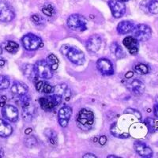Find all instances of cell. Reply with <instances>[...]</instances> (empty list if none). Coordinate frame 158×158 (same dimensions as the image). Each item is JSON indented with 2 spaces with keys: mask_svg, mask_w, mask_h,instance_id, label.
<instances>
[{
  "mask_svg": "<svg viewBox=\"0 0 158 158\" xmlns=\"http://www.w3.org/2000/svg\"><path fill=\"white\" fill-rule=\"evenodd\" d=\"M108 6L111 10L112 15L115 18H119L123 16L126 12V6L121 0H109Z\"/></svg>",
  "mask_w": 158,
  "mask_h": 158,
  "instance_id": "9",
  "label": "cell"
},
{
  "mask_svg": "<svg viewBox=\"0 0 158 158\" xmlns=\"http://www.w3.org/2000/svg\"><path fill=\"white\" fill-rule=\"evenodd\" d=\"M98 70L104 75H111L114 73L113 65L108 59H100L97 62Z\"/></svg>",
  "mask_w": 158,
  "mask_h": 158,
  "instance_id": "10",
  "label": "cell"
},
{
  "mask_svg": "<svg viewBox=\"0 0 158 158\" xmlns=\"http://www.w3.org/2000/svg\"><path fill=\"white\" fill-rule=\"evenodd\" d=\"M156 104H158V97H156Z\"/></svg>",
  "mask_w": 158,
  "mask_h": 158,
  "instance_id": "45",
  "label": "cell"
},
{
  "mask_svg": "<svg viewBox=\"0 0 158 158\" xmlns=\"http://www.w3.org/2000/svg\"><path fill=\"white\" fill-rule=\"evenodd\" d=\"M145 123H146L149 132H154L156 131V123H155V121L153 118H147L145 120Z\"/></svg>",
  "mask_w": 158,
  "mask_h": 158,
  "instance_id": "34",
  "label": "cell"
},
{
  "mask_svg": "<svg viewBox=\"0 0 158 158\" xmlns=\"http://www.w3.org/2000/svg\"><path fill=\"white\" fill-rule=\"evenodd\" d=\"M37 144V140L34 136L30 135V136H28L27 138H25V145L27 146L28 148H33L36 146Z\"/></svg>",
  "mask_w": 158,
  "mask_h": 158,
  "instance_id": "32",
  "label": "cell"
},
{
  "mask_svg": "<svg viewBox=\"0 0 158 158\" xmlns=\"http://www.w3.org/2000/svg\"><path fill=\"white\" fill-rule=\"evenodd\" d=\"M72 114V109L69 106H64L59 110L58 114V119H59V125L63 127H66L70 120Z\"/></svg>",
  "mask_w": 158,
  "mask_h": 158,
  "instance_id": "12",
  "label": "cell"
},
{
  "mask_svg": "<svg viewBox=\"0 0 158 158\" xmlns=\"http://www.w3.org/2000/svg\"><path fill=\"white\" fill-rule=\"evenodd\" d=\"M22 45L25 49L28 51H34L39 48L41 45H43L42 40L39 36L32 33L26 34L22 39Z\"/></svg>",
  "mask_w": 158,
  "mask_h": 158,
  "instance_id": "5",
  "label": "cell"
},
{
  "mask_svg": "<svg viewBox=\"0 0 158 158\" xmlns=\"http://www.w3.org/2000/svg\"><path fill=\"white\" fill-rule=\"evenodd\" d=\"M36 113V108L33 104H30L22 107V117L25 121L30 122L34 118Z\"/></svg>",
  "mask_w": 158,
  "mask_h": 158,
  "instance_id": "16",
  "label": "cell"
},
{
  "mask_svg": "<svg viewBox=\"0 0 158 158\" xmlns=\"http://www.w3.org/2000/svg\"><path fill=\"white\" fill-rule=\"evenodd\" d=\"M108 158H111V157H118V156H114V155H110V156H108Z\"/></svg>",
  "mask_w": 158,
  "mask_h": 158,
  "instance_id": "43",
  "label": "cell"
},
{
  "mask_svg": "<svg viewBox=\"0 0 158 158\" xmlns=\"http://www.w3.org/2000/svg\"><path fill=\"white\" fill-rule=\"evenodd\" d=\"M135 28V25L129 21H123L119 22L117 26V31L119 34H127L132 32Z\"/></svg>",
  "mask_w": 158,
  "mask_h": 158,
  "instance_id": "21",
  "label": "cell"
},
{
  "mask_svg": "<svg viewBox=\"0 0 158 158\" xmlns=\"http://www.w3.org/2000/svg\"><path fill=\"white\" fill-rule=\"evenodd\" d=\"M29 88L25 84L20 81H15L11 86V92L16 97L27 94Z\"/></svg>",
  "mask_w": 158,
  "mask_h": 158,
  "instance_id": "19",
  "label": "cell"
},
{
  "mask_svg": "<svg viewBox=\"0 0 158 158\" xmlns=\"http://www.w3.org/2000/svg\"><path fill=\"white\" fill-rule=\"evenodd\" d=\"M31 21H32L35 25H42L44 22V19L40 15H33L31 16Z\"/></svg>",
  "mask_w": 158,
  "mask_h": 158,
  "instance_id": "35",
  "label": "cell"
},
{
  "mask_svg": "<svg viewBox=\"0 0 158 158\" xmlns=\"http://www.w3.org/2000/svg\"><path fill=\"white\" fill-rule=\"evenodd\" d=\"M77 124L84 131L91 129L94 124V115L90 110L83 108L77 115Z\"/></svg>",
  "mask_w": 158,
  "mask_h": 158,
  "instance_id": "2",
  "label": "cell"
},
{
  "mask_svg": "<svg viewBox=\"0 0 158 158\" xmlns=\"http://www.w3.org/2000/svg\"><path fill=\"white\" fill-rule=\"evenodd\" d=\"M102 44V40L99 35H93L89 38L86 42V48L88 51L92 53H96L100 50Z\"/></svg>",
  "mask_w": 158,
  "mask_h": 158,
  "instance_id": "13",
  "label": "cell"
},
{
  "mask_svg": "<svg viewBox=\"0 0 158 158\" xmlns=\"http://www.w3.org/2000/svg\"><path fill=\"white\" fill-rule=\"evenodd\" d=\"M133 76V72H128V74H126L127 78H131Z\"/></svg>",
  "mask_w": 158,
  "mask_h": 158,
  "instance_id": "41",
  "label": "cell"
},
{
  "mask_svg": "<svg viewBox=\"0 0 158 158\" xmlns=\"http://www.w3.org/2000/svg\"><path fill=\"white\" fill-rule=\"evenodd\" d=\"M47 63L52 70H56L59 67V59L54 54H50L47 57Z\"/></svg>",
  "mask_w": 158,
  "mask_h": 158,
  "instance_id": "25",
  "label": "cell"
},
{
  "mask_svg": "<svg viewBox=\"0 0 158 158\" xmlns=\"http://www.w3.org/2000/svg\"><path fill=\"white\" fill-rule=\"evenodd\" d=\"M111 133L117 138H128L129 137V134L127 133H120V131L117 128L116 124L114 123L112 126L111 127Z\"/></svg>",
  "mask_w": 158,
  "mask_h": 158,
  "instance_id": "30",
  "label": "cell"
},
{
  "mask_svg": "<svg viewBox=\"0 0 158 158\" xmlns=\"http://www.w3.org/2000/svg\"><path fill=\"white\" fill-rule=\"evenodd\" d=\"M123 2H127V1H129V0H121Z\"/></svg>",
  "mask_w": 158,
  "mask_h": 158,
  "instance_id": "46",
  "label": "cell"
},
{
  "mask_svg": "<svg viewBox=\"0 0 158 158\" xmlns=\"http://www.w3.org/2000/svg\"><path fill=\"white\" fill-rule=\"evenodd\" d=\"M134 148L136 153L142 157H152L153 151L147 145L142 142H135L134 144Z\"/></svg>",
  "mask_w": 158,
  "mask_h": 158,
  "instance_id": "14",
  "label": "cell"
},
{
  "mask_svg": "<svg viewBox=\"0 0 158 158\" xmlns=\"http://www.w3.org/2000/svg\"><path fill=\"white\" fill-rule=\"evenodd\" d=\"M12 127L7 122L0 118V137L2 138L9 137L12 134Z\"/></svg>",
  "mask_w": 158,
  "mask_h": 158,
  "instance_id": "22",
  "label": "cell"
},
{
  "mask_svg": "<svg viewBox=\"0 0 158 158\" xmlns=\"http://www.w3.org/2000/svg\"><path fill=\"white\" fill-rule=\"evenodd\" d=\"M127 88L134 95L139 96L145 91V85L138 80H133L128 84Z\"/></svg>",
  "mask_w": 158,
  "mask_h": 158,
  "instance_id": "18",
  "label": "cell"
},
{
  "mask_svg": "<svg viewBox=\"0 0 158 158\" xmlns=\"http://www.w3.org/2000/svg\"><path fill=\"white\" fill-rule=\"evenodd\" d=\"M134 36L138 41H147L151 37L152 30L150 27L145 24H139L134 28Z\"/></svg>",
  "mask_w": 158,
  "mask_h": 158,
  "instance_id": "8",
  "label": "cell"
},
{
  "mask_svg": "<svg viewBox=\"0 0 158 158\" xmlns=\"http://www.w3.org/2000/svg\"><path fill=\"white\" fill-rule=\"evenodd\" d=\"M54 94L61 97L62 99H64L65 101H69L71 97V92L68 88V85L65 83L57 85L54 89Z\"/></svg>",
  "mask_w": 158,
  "mask_h": 158,
  "instance_id": "15",
  "label": "cell"
},
{
  "mask_svg": "<svg viewBox=\"0 0 158 158\" xmlns=\"http://www.w3.org/2000/svg\"><path fill=\"white\" fill-rule=\"evenodd\" d=\"M67 25L71 30L83 32L87 29V20L82 15L74 14L71 15L67 19Z\"/></svg>",
  "mask_w": 158,
  "mask_h": 158,
  "instance_id": "3",
  "label": "cell"
},
{
  "mask_svg": "<svg viewBox=\"0 0 158 158\" xmlns=\"http://www.w3.org/2000/svg\"><path fill=\"white\" fill-rule=\"evenodd\" d=\"M35 82V87H36V90L40 93H44V94H50L53 91V88L50 84L47 82V81H44V80H40L37 77L34 80Z\"/></svg>",
  "mask_w": 158,
  "mask_h": 158,
  "instance_id": "20",
  "label": "cell"
},
{
  "mask_svg": "<svg viewBox=\"0 0 158 158\" xmlns=\"http://www.w3.org/2000/svg\"><path fill=\"white\" fill-rule=\"evenodd\" d=\"M60 52L63 53L64 56L67 57V59L70 60L71 63H74L76 65H83L85 62V58L82 51L78 49L76 47L70 46V45L64 44L61 47Z\"/></svg>",
  "mask_w": 158,
  "mask_h": 158,
  "instance_id": "1",
  "label": "cell"
},
{
  "mask_svg": "<svg viewBox=\"0 0 158 158\" xmlns=\"http://www.w3.org/2000/svg\"><path fill=\"white\" fill-rule=\"evenodd\" d=\"M4 156V151L2 150V148H0V157H2Z\"/></svg>",
  "mask_w": 158,
  "mask_h": 158,
  "instance_id": "42",
  "label": "cell"
},
{
  "mask_svg": "<svg viewBox=\"0 0 158 158\" xmlns=\"http://www.w3.org/2000/svg\"><path fill=\"white\" fill-rule=\"evenodd\" d=\"M2 48L0 47V55L2 54Z\"/></svg>",
  "mask_w": 158,
  "mask_h": 158,
  "instance_id": "44",
  "label": "cell"
},
{
  "mask_svg": "<svg viewBox=\"0 0 158 158\" xmlns=\"http://www.w3.org/2000/svg\"><path fill=\"white\" fill-rule=\"evenodd\" d=\"M2 115L10 122H16L18 118V111L16 107L11 104H5L2 109Z\"/></svg>",
  "mask_w": 158,
  "mask_h": 158,
  "instance_id": "11",
  "label": "cell"
},
{
  "mask_svg": "<svg viewBox=\"0 0 158 158\" xmlns=\"http://www.w3.org/2000/svg\"><path fill=\"white\" fill-rule=\"evenodd\" d=\"M22 72H23L24 75L29 79L34 81L36 79V74L35 72L34 67L31 64H25L22 67Z\"/></svg>",
  "mask_w": 158,
  "mask_h": 158,
  "instance_id": "23",
  "label": "cell"
},
{
  "mask_svg": "<svg viewBox=\"0 0 158 158\" xmlns=\"http://www.w3.org/2000/svg\"><path fill=\"white\" fill-rule=\"evenodd\" d=\"M148 10L153 15L158 14V0H149L148 2Z\"/></svg>",
  "mask_w": 158,
  "mask_h": 158,
  "instance_id": "29",
  "label": "cell"
},
{
  "mask_svg": "<svg viewBox=\"0 0 158 158\" xmlns=\"http://www.w3.org/2000/svg\"><path fill=\"white\" fill-rule=\"evenodd\" d=\"M83 157H84V158H87V157L96 158V157H97V156H96L94 154H92V153H87V154H85V156H83Z\"/></svg>",
  "mask_w": 158,
  "mask_h": 158,
  "instance_id": "39",
  "label": "cell"
},
{
  "mask_svg": "<svg viewBox=\"0 0 158 158\" xmlns=\"http://www.w3.org/2000/svg\"><path fill=\"white\" fill-rule=\"evenodd\" d=\"M41 11L44 15L48 17L54 16L56 14V10L53 7V6L50 3H44L41 8Z\"/></svg>",
  "mask_w": 158,
  "mask_h": 158,
  "instance_id": "28",
  "label": "cell"
},
{
  "mask_svg": "<svg viewBox=\"0 0 158 158\" xmlns=\"http://www.w3.org/2000/svg\"><path fill=\"white\" fill-rule=\"evenodd\" d=\"M5 49L6 52H8L9 53L11 54H15L17 53L19 49V45L18 44H17L16 42L12 41V40H9V41L6 42V44H5Z\"/></svg>",
  "mask_w": 158,
  "mask_h": 158,
  "instance_id": "26",
  "label": "cell"
},
{
  "mask_svg": "<svg viewBox=\"0 0 158 158\" xmlns=\"http://www.w3.org/2000/svg\"><path fill=\"white\" fill-rule=\"evenodd\" d=\"M34 69L36 75L42 79H50L53 76L52 70L44 60H39L36 62L34 65Z\"/></svg>",
  "mask_w": 158,
  "mask_h": 158,
  "instance_id": "7",
  "label": "cell"
},
{
  "mask_svg": "<svg viewBox=\"0 0 158 158\" xmlns=\"http://www.w3.org/2000/svg\"><path fill=\"white\" fill-rule=\"evenodd\" d=\"M135 70L139 74H146L149 73V67L143 63H139L135 67Z\"/></svg>",
  "mask_w": 158,
  "mask_h": 158,
  "instance_id": "31",
  "label": "cell"
},
{
  "mask_svg": "<svg viewBox=\"0 0 158 158\" xmlns=\"http://www.w3.org/2000/svg\"><path fill=\"white\" fill-rule=\"evenodd\" d=\"M15 18V12L12 6L6 1L0 0V22H10Z\"/></svg>",
  "mask_w": 158,
  "mask_h": 158,
  "instance_id": "6",
  "label": "cell"
},
{
  "mask_svg": "<svg viewBox=\"0 0 158 158\" xmlns=\"http://www.w3.org/2000/svg\"><path fill=\"white\" fill-rule=\"evenodd\" d=\"M62 97L54 94L49 97H43L39 99V104L43 110L46 111H52L62 102Z\"/></svg>",
  "mask_w": 158,
  "mask_h": 158,
  "instance_id": "4",
  "label": "cell"
},
{
  "mask_svg": "<svg viewBox=\"0 0 158 158\" xmlns=\"http://www.w3.org/2000/svg\"><path fill=\"white\" fill-rule=\"evenodd\" d=\"M44 135L50 141V142L52 145H56L57 143L58 138L56 131H54L52 129H46L44 131Z\"/></svg>",
  "mask_w": 158,
  "mask_h": 158,
  "instance_id": "27",
  "label": "cell"
},
{
  "mask_svg": "<svg viewBox=\"0 0 158 158\" xmlns=\"http://www.w3.org/2000/svg\"><path fill=\"white\" fill-rule=\"evenodd\" d=\"M125 113L132 114V115H134L135 117H137L138 118H139V119H141V118H142V115H141L140 112H139L138 110L133 109V108H127V109H126V111H125Z\"/></svg>",
  "mask_w": 158,
  "mask_h": 158,
  "instance_id": "36",
  "label": "cell"
},
{
  "mask_svg": "<svg viewBox=\"0 0 158 158\" xmlns=\"http://www.w3.org/2000/svg\"><path fill=\"white\" fill-rule=\"evenodd\" d=\"M153 111H154V115H156V117H158V104H156L154 106Z\"/></svg>",
  "mask_w": 158,
  "mask_h": 158,
  "instance_id": "38",
  "label": "cell"
},
{
  "mask_svg": "<svg viewBox=\"0 0 158 158\" xmlns=\"http://www.w3.org/2000/svg\"><path fill=\"white\" fill-rule=\"evenodd\" d=\"M10 86V80L7 77L0 75V90L6 89Z\"/></svg>",
  "mask_w": 158,
  "mask_h": 158,
  "instance_id": "33",
  "label": "cell"
},
{
  "mask_svg": "<svg viewBox=\"0 0 158 158\" xmlns=\"http://www.w3.org/2000/svg\"><path fill=\"white\" fill-rule=\"evenodd\" d=\"M124 46L128 49L130 53L135 55L138 52V40L132 36H127L123 40Z\"/></svg>",
  "mask_w": 158,
  "mask_h": 158,
  "instance_id": "17",
  "label": "cell"
},
{
  "mask_svg": "<svg viewBox=\"0 0 158 158\" xmlns=\"http://www.w3.org/2000/svg\"><path fill=\"white\" fill-rule=\"evenodd\" d=\"M111 51L113 52L115 57L118 59H121L125 57V52H124L123 49L120 47V45H118L115 42L113 44H111Z\"/></svg>",
  "mask_w": 158,
  "mask_h": 158,
  "instance_id": "24",
  "label": "cell"
},
{
  "mask_svg": "<svg viewBox=\"0 0 158 158\" xmlns=\"http://www.w3.org/2000/svg\"><path fill=\"white\" fill-rule=\"evenodd\" d=\"M5 63H6V62H5V60H4V59H0V67H4V65H5Z\"/></svg>",
  "mask_w": 158,
  "mask_h": 158,
  "instance_id": "40",
  "label": "cell"
},
{
  "mask_svg": "<svg viewBox=\"0 0 158 158\" xmlns=\"http://www.w3.org/2000/svg\"><path fill=\"white\" fill-rule=\"evenodd\" d=\"M106 141H107V138L105 136H101V138H99V142L101 145H104V144L106 143Z\"/></svg>",
  "mask_w": 158,
  "mask_h": 158,
  "instance_id": "37",
  "label": "cell"
}]
</instances>
